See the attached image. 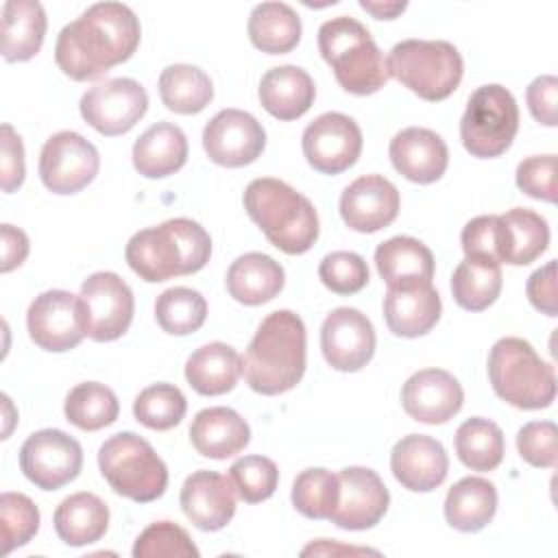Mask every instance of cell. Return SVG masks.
<instances>
[{"instance_id": "obj_1", "label": "cell", "mask_w": 558, "mask_h": 558, "mask_svg": "<svg viewBox=\"0 0 558 558\" xmlns=\"http://www.w3.org/2000/svg\"><path fill=\"white\" fill-rule=\"evenodd\" d=\"M142 28L122 2H96L65 24L54 44V61L72 81H92L124 63L140 46Z\"/></svg>"}, {"instance_id": "obj_2", "label": "cell", "mask_w": 558, "mask_h": 558, "mask_svg": "<svg viewBox=\"0 0 558 558\" xmlns=\"http://www.w3.org/2000/svg\"><path fill=\"white\" fill-rule=\"evenodd\" d=\"M307 336L301 316L290 310L270 312L257 327L242 360V373L251 390L275 397L292 390L307 360Z\"/></svg>"}, {"instance_id": "obj_3", "label": "cell", "mask_w": 558, "mask_h": 558, "mask_svg": "<svg viewBox=\"0 0 558 558\" xmlns=\"http://www.w3.org/2000/svg\"><path fill=\"white\" fill-rule=\"evenodd\" d=\"M209 233L190 218H170L157 227L142 229L131 235L124 248L131 270L148 283L198 272L209 262Z\"/></svg>"}, {"instance_id": "obj_4", "label": "cell", "mask_w": 558, "mask_h": 558, "mask_svg": "<svg viewBox=\"0 0 558 558\" xmlns=\"http://www.w3.org/2000/svg\"><path fill=\"white\" fill-rule=\"evenodd\" d=\"M244 209L272 246L288 255L307 253L318 240V214L307 196L281 179H253L244 190Z\"/></svg>"}, {"instance_id": "obj_5", "label": "cell", "mask_w": 558, "mask_h": 558, "mask_svg": "<svg viewBox=\"0 0 558 558\" xmlns=\"http://www.w3.org/2000/svg\"><path fill=\"white\" fill-rule=\"evenodd\" d=\"M318 50L331 65L338 85L355 96L379 92L388 78V63L371 37L368 28L349 15H338L320 24Z\"/></svg>"}, {"instance_id": "obj_6", "label": "cell", "mask_w": 558, "mask_h": 558, "mask_svg": "<svg viewBox=\"0 0 558 558\" xmlns=\"http://www.w3.org/2000/svg\"><path fill=\"white\" fill-rule=\"evenodd\" d=\"M488 379L499 399L521 410L549 408L556 399L554 366L523 338L506 336L493 344Z\"/></svg>"}, {"instance_id": "obj_7", "label": "cell", "mask_w": 558, "mask_h": 558, "mask_svg": "<svg viewBox=\"0 0 558 558\" xmlns=\"http://www.w3.org/2000/svg\"><path fill=\"white\" fill-rule=\"evenodd\" d=\"M386 63L392 78L429 102L451 96L464 72L458 48L442 39H403L392 46Z\"/></svg>"}, {"instance_id": "obj_8", "label": "cell", "mask_w": 558, "mask_h": 558, "mask_svg": "<svg viewBox=\"0 0 558 558\" xmlns=\"http://www.w3.org/2000/svg\"><path fill=\"white\" fill-rule=\"evenodd\" d=\"M98 466L107 484L131 501L148 504L166 493V462L148 440L133 432H120L107 438L98 449Z\"/></svg>"}, {"instance_id": "obj_9", "label": "cell", "mask_w": 558, "mask_h": 558, "mask_svg": "<svg viewBox=\"0 0 558 558\" xmlns=\"http://www.w3.org/2000/svg\"><path fill=\"white\" fill-rule=\"evenodd\" d=\"M519 131V107L514 96L497 85L477 87L466 102L460 120L464 148L480 159L504 155Z\"/></svg>"}, {"instance_id": "obj_10", "label": "cell", "mask_w": 558, "mask_h": 558, "mask_svg": "<svg viewBox=\"0 0 558 558\" xmlns=\"http://www.w3.org/2000/svg\"><path fill=\"white\" fill-rule=\"evenodd\" d=\"M85 336L96 342L118 340L133 320L135 301L129 283L116 272L100 270L81 286Z\"/></svg>"}, {"instance_id": "obj_11", "label": "cell", "mask_w": 558, "mask_h": 558, "mask_svg": "<svg viewBox=\"0 0 558 558\" xmlns=\"http://www.w3.org/2000/svg\"><path fill=\"white\" fill-rule=\"evenodd\" d=\"M83 120L98 133L113 137L129 133L148 109V94L135 78H105L81 98Z\"/></svg>"}, {"instance_id": "obj_12", "label": "cell", "mask_w": 558, "mask_h": 558, "mask_svg": "<svg viewBox=\"0 0 558 558\" xmlns=\"http://www.w3.org/2000/svg\"><path fill=\"white\" fill-rule=\"evenodd\" d=\"M83 466V449L76 438L61 429H39L20 449V469L41 490L70 484Z\"/></svg>"}, {"instance_id": "obj_13", "label": "cell", "mask_w": 558, "mask_h": 558, "mask_svg": "<svg viewBox=\"0 0 558 558\" xmlns=\"http://www.w3.org/2000/svg\"><path fill=\"white\" fill-rule=\"evenodd\" d=\"M100 157L96 146L76 131L50 135L39 155L41 183L52 194H76L98 174Z\"/></svg>"}, {"instance_id": "obj_14", "label": "cell", "mask_w": 558, "mask_h": 558, "mask_svg": "<svg viewBox=\"0 0 558 558\" xmlns=\"http://www.w3.org/2000/svg\"><path fill=\"white\" fill-rule=\"evenodd\" d=\"M31 340L50 353H63L85 338L81 296L68 290H46L33 299L26 312Z\"/></svg>"}, {"instance_id": "obj_15", "label": "cell", "mask_w": 558, "mask_h": 558, "mask_svg": "<svg viewBox=\"0 0 558 558\" xmlns=\"http://www.w3.org/2000/svg\"><path fill=\"white\" fill-rule=\"evenodd\" d=\"M362 131L357 122L340 111H327L312 120L301 137L307 163L320 174L349 170L362 153Z\"/></svg>"}, {"instance_id": "obj_16", "label": "cell", "mask_w": 558, "mask_h": 558, "mask_svg": "<svg viewBox=\"0 0 558 558\" xmlns=\"http://www.w3.org/2000/svg\"><path fill=\"white\" fill-rule=\"evenodd\" d=\"M264 146V126L242 109H222L203 129V148L207 157L225 168L253 163Z\"/></svg>"}, {"instance_id": "obj_17", "label": "cell", "mask_w": 558, "mask_h": 558, "mask_svg": "<svg viewBox=\"0 0 558 558\" xmlns=\"http://www.w3.org/2000/svg\"><path fill=\"white\" fill-rule=\"evenodd\" d=\"M375 329L355 307H336L320 327V349L327 364L342 373L364 368L375 353Z\"/></svg>"}, {"instance_id": "obj_18", "label": "cell", "mask_w": 558, "mask_h": 558, "mask_svg": "<svg viewBox=\"0 0 558 558\" xmlns=\"http://www.w3.org/2000/svg\"><path fill=\"white\" fill-rule=\"evenodd\" d=\"M340 497L329 521L342 530H368L388 510L390 493L381 477L366 466H347L338 473Z\"/></svg>"}, {"instance_id": "obj_19", "label": "cell", "mask_w": 558, "mask_h": 558, "mask_svg": "<svg viewBox=\"0 0 558 558\" xmlns=\"http://www.w3.org/2000/svg\"><path fill=\"white\" fill-rule=\"evenodd\" d=\"M462 403L464 390L460 381L442 368L416 371L401 388V405L418 423L442 425L460 412Z\"/></svg>"}, {"instance_id": "obj_20", "label": "cell", "mask_w": 558, "mask_h": 558, "mask_svg": "<svg viewBox=\"0 0 558 558\" xmlns=\"http://www.w3.org/2000/svg\"><path fill=\"white\" fill-rule=\"evenodd\" d=\"M399 190L381 174H364L340 194V216L357 233H375L399 214Z\"/></svg>"}, {"instance_id": "obj_21", "label": "cell", "mask_w": 558, "mask_h": 558, "mask_svg": "<svg viewBox=\"0 0 558 558\" xmlns=\"http://www.w3.org/2000/svg\"><path fill=\"white\" fill-rule=\"evenodd\" d=\"M235 488L231 477L218 471H194L181 486V510L203 532H218L235 514Z\"/></svg>"}, {"instance_id": "obj_22", "label": "cell", "mask_w": 558, "mask_h": 558, "mask_svg": "<svg viewBox=\"0 0 558 558\" xmlns=\"http://www.w3.org/2000/svg\"><path fill=\"white\" fill-rule=\"evenodd\" d=\"M390 471L403 488L429 493L445 482L449 458L440 440L425 434H408L390 451Z\"/></svg>"}, {"instance_id": "obj_23", "label": "cell", "mask_w": 558, "mask_h": 558, "mask_svg": "<svg viewBox=\"0 0 558 558\" xmlns=\"http://www.w3.org/2000/svg\"><path fill=\"white\" fill-rule=\"evenodd\" d=\"M392 168L412 183H434L449 166L445 140L425 126H408L399 131L388 146Z\"/></svg>"}, {"instance_id": "obj_24", "label": "cell", "mask_w": 558, "mask_h": 558, "mask_svg": "<svg viewBox=\"0 0 558 558\" xmlns=\"http://www.w3.org/2000/svg\"><path fill=\"white\" fill-rule=\"evenodd\" d=\"M440 294L432 283L388 286L384 318L388 329L401 338H418L432 331L440 318Z\"/></svg>"}, {"instance_id": "obj_25", "label": "cell", "mask_w": 558, "mask_h": 558, "mask_svg": "<svg viewBox=\"0 0 558 558\" xmlns=\"http://www.w3.org/2000/svg\"><path fill=\"white\" fill-rule=\"evenodd\" d=\"M190 440L201 456L211 460H227L244 451L251 440V427L231 408H205L194 416L190 425Z\"/></svg>"}, {"instance_id": "obj_26", "label": "cell", "mask_w": 558, "mask_h": 558, "mask_svg": "<svg viewBox=\"0 0 558 558\" xmlns=\"http://www.w3.org/2000/svg\"><path fill=\"white\" fill-rule=\"evenodd\" d=\"M547 244L549 227L541 214L514 207L497 216V253L501 264L527 266L547 251Z\"/></svg>"}, {"instance_id": "obj_27", "label": "cell", "mask_w": 558, "mask_h": 558, "mask_svg": "<svg viewBox=\"0 0 558 558\" xmlns=\"http://www.w3.org/2000/svg\"><path fill=\"white\" fill-rule=\"evenodd\" d=\"M262 107L277 120H296L310 111L316 98L312 76L299 65L270 68L257 89Z\"/></svg>"}, {"instance_id": "obj_28", "label": "cell", "mask_w": 558, "mask_h": 558, "mask_svg": "<svg viewBox=\"0 0 558 558\" xmlns=\"http://www.w3.org/2000/svg\"><path fill=\"white\" fill-rule=\"evenodd\" d=\"M187 161V137L172 122H155L133 144V166L146 179H163Z\"/></svg>"}, {"instance_id": "obj_29", "label": "cell", "mask_w": 558, "mask_h": 558, "mask_svg": "<svg viewBox=\"0 0 558 558\" xmlns=\"http://www.w3.org/2000/svg\"><path fill=\"white\" fill-rule=\"evenodd\" d=\"M225 283L238 303L262 305L272 301L283 290L286 272L270 255L253 251L231 262Z\"/></svg>"}, {"instance_id": "obj_30", "label": "cell", "mask_w": 558, "mask_h": 558, "mask_svg": "<svg viewBox=\"0 0 558 558\" xmlns=\"http://www.w3.org/2000/svg\"><path fill=\"white\" fill-rule=\"evenodd\" d=\"M375 266L386 286L432 283L434 255L416 238L395 235L375 248Z\"/></svg>"}, {"instance_id": "obj_31", "label": "cell", "mask_w": 558, "mask_h": 558, "mask_svg": "<svg viewBox=\"0 0 558 558\" xmlns=\"http://www.w3.org/2000/svg\"><path fill=\"white\" fill-rule=\"evenodd\" d=\"M57 536L70 547H83L105 536L109 527V508L94 493H74L65 497L52 517Z\"/></svg>"}, {"instance_id": "obj_32", "label": "cell", "mask_w": 558, "mask_h": 558, "mask_svg": "<svg viewBox=\"0 0 558 558\" xmlns=\"http://www.w3.org/2000/svg\"><path fill=\"white\" fill-rule=\"evenodd\" d=\"M242 375L240 353L225 342H207L198 347L185 362L187 384L205 397L233 390Z\"/></svg>"}, {"instance_id": "obj_33", "label": "cell", "mask_w": 558, "mask_h": 558, "mask_svg": "<svg viewBox=\"0 0 558 558\" xmlns=\"http://www.w3.org/2000/svg\"><path fill=\"white\" fill-rule=\"evenodd\" d=\"M46 11L35 0H9L2 7V57L9 63L33 59L46 35Z\"/></svg>"}, {"instance_id": "obj_34", "label": "cell", "mask_w": 558, "mask_h": 558, "mask_svg": "<svg viewBox=\"0 0 558 558\" xmlns=\"http://www.w3.org/2000/svg\"><path fill=\"white\" fill-rule=\"evenodd\" d=\"M497 512V488L493 482L469 475L456 482L445 497V519L453 530L480 532Z\"/></svg>"}, {"instance_id": "obj_35", "label": "cell", "mask_w": 558, "mask_h": 558, "mask_svg": "<svg viewBox=\"0 0 558 558\" xmlns=\"http://www.w3.org/2000/svg\"><path fill=\"white\" fill-rule=\"evenodd\" d=\"M251 44L268 54H286L301 39V17L286 2H259L248 15Z\"/></svg>"}, {"instance_id": "obj_36", "label": "cell", "mask_w": 558, "mask_h": 558, "mask_svg": "<svg viewBox=\"0 0 558 558\" xmlns=\"http://www.w3.org/2000/svg\"><path fill=\"white\" fill-rule=\"evenodd\" d=\"M159 96L170 111L192 116L211 102L214 85L205 70L187 63H174L159 74Z\"/></svg>"}, {"instance_id": "obj_37", "label": "cell", "mask_w": 558, "mask_h": 558, "mask_svg": "<svg viewBox=\"0 0 558 558\" xmlns=\"http://www.w3.org/2000/svg\"><path fill=\"white\" fill-rule=\"evenodd\" d=\"M453 447L460 462L471 471H493L501 464L506 453L501 427L482 416L466 418L456 429Z\"/></svg>"}, {"instance_id": "obj_38", "label": "cell", "mask_w": 558, "mask_h": 558, "mask_svg": "<svg viewBox=\"0 0 558 558\" xmlns=\"http://www.w3.org/2000/svg\"><path fill=\"white\" fill-rule=\"evenodd\" d=\"M501 283V264L464 257L451 275V294L462 310L482 312L497 301Z\"/></svg>"}, {"instance_id": "obj_39", "label": "cell", "mask_w": 558, "mask_h": 558, "mask_svg": "<svg viewBox=\"0 0 558 558\" xmlns=\"http://www.w3.org/2000/svg\"><path fill=\"white\" fill-rule=\"evenodd\" d=\"M63 412L74 427L96 432L118 418L120 403L109 386L100 381H83L68 392Z\"/></svg>"}, {"instance_id": "obj_40", "label": "cell", "mask_w": 558, "mask_h": 558, "mask_svg": "<svg viewBox=\"0 0 558 558\" xmlns=\"http://www.w3.org/2000/svg\"><path fill=\"white\" fill-rule=\"evenodd\" d=\"M157 325L172 336H187L203 327L207 318V301L198 290L177 286L163 290L155 301Z\"/></svg>"}, {"instance_id": "obj_41", "label": "cell", "mask_w": 558, "mask_h": 558, "mask_svg": "<svg viewBox=\"0 0 558 558\" xmlns=\"http://www.w3.org/2000/svg\"><path fill=\"white\" fill-rule=\"evenodd\" d=\"M185 412V395L174 384L146 386L133 401L135 421L155 432L172 429L183 421Z\"/></svg>"}, {"instance_id": "obj_42", "label": "cell", "mask_w": 558, "mask_h": 558, "mask_svg": "<svg viewBox=\"0 0 558 558\" xmlns=\"http://www.w3.org/2000/svg\"><path fill=\"white\" fill-rule=\"evenodd\" d=\"M340 482L327 469H305L292 484V506L307 519H329L338 506Z\"/></svg>"}, {"instance_id": "obj_43", "label": "cell", "mask_w": 558, "mask_h": 558, "mask_svg": "<svg viewBox=\"0 0 558 558\" xmlns=\"http://www.w3.org/2000/svg\"><path fill=\"white\" fill-rule=\"evenodd\" d=\"M229 477L242 501L259 504L277 490L279 469L266 456H244L231 464Z\"/></svg>"}, {"instance_id": "obj_44", "label": "cell", "mask_w": 558, "mask_h": 558, "mask_svg": "<svg viewBox=\"0 0 558 558\" xmlns=\"http://www.w3.org/2000/svg\"><path fill=\"white\" fill-rule=\"evenodd\" d=\"M135 558H198L190 534L172 521L150 523L133 545Z\"/></svg>"}, {"instance_id": "obj_45", "label": "cell", "mask_w": 558, "mask_h": 558, "mask_svg": "<svg viewBox=\"0 0 558 558\" xmlns=\"http://www.w3.org/2000/svg\"><path fill=\"white\" fill-rule=\"evenodd\" d=\"M0 523L4 554L24 547L39 530V510L24 493H2L0 497Z\"/></svg>"}, {"instance_id": "obj_46", "label": "cell", "mask_w": 558, "mask_h": 558, "mask_svg": "<svg viewBox=\"0 0 558 558\" xmlns=\"http://www.w3.org/2000/svg\"><path fill=\"white\" fill-rule=\"evenodd\" d=\"M318 277L325 288L336 294H355L368 283V266L362 255L353 251H333L323 257Z\"/></svg>"}, {"instance_id": "obj_47", "label": "cell", "mask_w": 558, "mask_h": 558, "mask_svg": "<svg viewBox=\"0 0 558 558\" xmlns=\"http://www.w3.org/2000/svg\"><path fill=\"white\" fill-rule=\"evenodd\" d=\"M558 427L551 421H530L517 432L519 456L538 469H554L558 460Z\"/></svg>"}, {"instance_id": "obj_48", "label": "cell", "mask_w": 558, "mask_h": 558, "mask_svg": "<svg viewBox=\"0 0 558 558\" xmlns=\"http://www.w3.org/2000/svg\"><path fill=\"white\" fill-rule=\"evenodd\" d=\"M517 187L538 201L556 203V155H534L517 166Z\"/></svg>"}, {"instance_id": "obj_49", "label": "cell", "mask_w": 558, "mask_h": 558, "mask_svg": "<svg viewBox=\"0 0 558 558\" xmlns=\"http://www.w3.org/2000/svg\"><path fill=\"white\" fill-rule=\"evenodd\" d=\"M460 242H462L464 257L501 264L497 253V216L495 214L477 216L469 220L462 229Z\"/></svg>"}, {"instance_id": "obj_50", "label": "cell", "mask_w": 558, "mask_h": 558, "mask_svg": "<svg viewBox=\"0 0 558 558\" xmlns=\"http://www.w3.org/2000/svg\"><path fill=\"white\" fill-rule=\"evenodd\" d=\"M525 100L532 118L543 126L558 124V78L551 74L536 76L527 89Z\"/></svg>"}, {"instance_id": "obj_51", "label": "cell", "mask_w": 558, "mask_h": 558, "mask_svg": "<svg viewBox=\"0 0 558 558\" xmlns=\"http://www.w3.org/2000/svg\"><path fill=\"white\" fill-rule=\"evenodd\" d=\"M24 144L11 124H2V190L13 192L24 181Z\"/></svg>"}, {"instance_id": "obj_52", "label": "cell", "mask_w": 558, "mask_h": 558, "mask_svg": "<svg viewBox=\"0 0 558 558\" xmlns=\"http://www.w3.org/2000/svg\"><path fill=\"white\" fill-rule=\"evenodd\" d=\"M530 303L545 316H556V262H547L534 270L525 286Z\"/></svg>"}, {"instance_id": "obj_53", "label": "cell", "mask_w": 558, "mask_h": 558, "mask_svg": "<svg viewBox=\"0 0 558 558\" xmlns=\"http://www.w3.org/2000/svg\"><path fill=\"white\" fill-rule=\"evenodd\" d=\"M2 272H11L13 268H17L26 255H28V238L22 229L13 227V225H2Z\"/></svg>"}, {"instance_id": "obj_54", "label": "cell", "mask_w": 558, "mask_h": 558, "mask_svg": "<svg viewBox=\"0 0 558 558\" xmlns=\"http://www.w3.org/2000/svg\"><path fill=\"white\" fill-rule=\"evenodd\" d=\"M303 556H312V554H318V556H336V554H379L375 549H366V547H347V545H336V543H329L327 538H320L318 543H312L307 545L303 551Z\"/></svg>"}, {"instance_id": "obj_55", "label": "cell", "mask_w": 558, "mask_h": 558, "mask_svg": "<svg viewBox=\"0 0 558 558\" xmlns=\"http://www.w3.org/2000/svg\"><path fill=\"white\" fill-rule=\"evenodd\" d=\"M360 7L377 20H395L399 13L405 11L408 2H368V0H360Z\"/></svg>"}]
</instances>
